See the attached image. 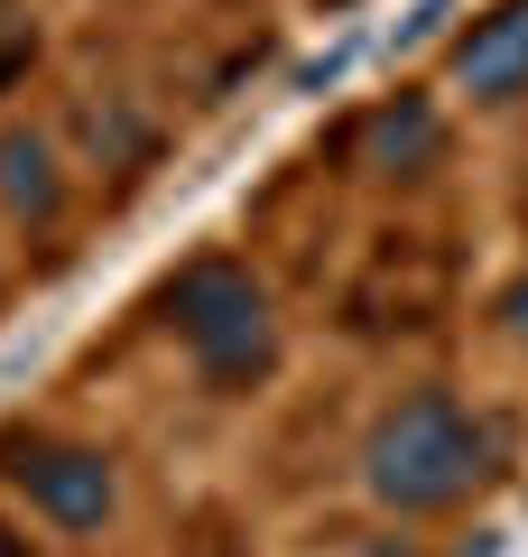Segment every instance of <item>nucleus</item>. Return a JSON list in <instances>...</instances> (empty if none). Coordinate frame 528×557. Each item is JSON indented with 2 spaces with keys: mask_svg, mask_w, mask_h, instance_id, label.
<instances>
[{
  "mask_svg": "<svg viewBox=\"0 0 528 557\" xmlns=\"http://www.w3.org/2000/svg\"><path fill=\"white\" fill-rule=\"evenodd\" d=\"M362 557H408V548H399V539H380V548H362Z\"/></svg>",
  "mask_w": 528,
  "mask_h": 557,
  "instance_id": "9b49d317",
  "label": "nucleus"
},
{
  "mask_svg": "<svg viewBox=\"0 0 528 557\" xmlns=\"http://www.w3.org/2000/svg\"><path fill=\"white\" fill-rule=\"evenodd\" d=\"M482 474H491V428L454 391H408L399 409H380L372 437H362V493H372L380 511H399V520L454 511Z\"/></svg>",
  "mask_w": 528,
  "mask_h": 557,
  "instance_id": "f257e3e1",
  "label": "nucleus"
},
{
  "mask_svg": "<svg viewBox=\"0 0 528 557\" xmlns=\"http://www.w3.org/2000/svg\"><path fill=\"white\" fill-rule=\"evenodd\" d=\"M0 557H38V548H28V539H20V530H0Z\"/></svg>",
  "mask_w": 528,
  "mask_h": 557,
  "instance_id": "9d476101",
  "label": "nucleus"
},
{
  "mask_svg": "<svg viewBox=\"0 0 528 557\" xmlns=\"http://www.w3.org/2000/svg\"><path fill=\"white\" fill-rule=\"evenodd\" d=\"M10 483H20L28 511H47L56 530H102V520H112V502H121L112 456H102V446H65V437L10 446Z\"/></svg>",
  "mask_w": 528,
  "mask_h": 557,
  "instance_id": "7ed1b4c3",
  "label": "nucleus"
},
{
  "mask_svg": "<svg viewBox=\"0 0 528 557\" xmlns=\"http://www.w3.org/2000/svg\"><path fill=\"white\" fill-rule=\"evenodd\" d=\"M352 159L380 168V177H417V168L445 159V112H436L427 94H390V102H372V112L352 121Z\"/></svg>",
  "mask_w": 528,
  "mask_h": 557,
  "instance_id": "39448f33",
  "label": "nucleus"
},
{
  "mask_svg": "<svg viewBox=\"0 0 528 557\" xmlns=\"http://www.w3.org/2000/svg\"><path fill=\"white\" fill-rule=\"evenodd\" d=\"M0 205L20 223H56L65 177H56V149H47L38 131H0Z\"/></svg>",
  "mask_w": 528,
  "mask_h": 557,
  "instance_id": "423d86ee",
  "label": "nucleus"
},
{
  "mask_svg": "<svg viewBox=\"0 0 528 557\" xmlns=\"http://www.w3.org/2000/svg\"><path fill=\"white\" fill-rule=\"evenodd\" d=\"M167 325H176V344L196 354V372L223 381V391H251V381L278 372L269 288H260L241 260H186V270L167 278Z\"/></svg>",
  "mask_w": 528,
  "mask_h": 557,
  "instance_id": "f03ea898",
  "label": "nucleus"
},
{
  "mask_svg": "<svg viewBox=\"0 0 528 557\" xmlns=\"http://www.w3.org/2000/svg\"><path fill=\"white\" fill-rule=\"evenodd\" d=\"M28 57H38V38H28V28H10V38H0V84H20Z\"/></svg>",
  "mask_w": 528,
  "mask_h": 557,
  "instance_id": "6e6552de",
  "label": "nucleus"
},
{
  "mask_svg": "<svg viewBox=\"0 0 528 557\" xmlns=\"http://www.w3.org/2000/svg\"><path fill=\"white\" fill-rule=\"evenodd\" d=\"M445 75H454V94H473V102H519L528 94V0H491L482 20L454 38Z\"/></svg>",
  "mask_w": 528,
  "mask_h": 557,
  "instance_id": "20e7f679",
  "label": "nucleus"
},
{
  "mask_svg": "<svg viewBox=\"0 0 528 557\" xmlns=\"http://www.w3.org/2000/svg\"><path fill=\"white\" fill-rule=\"evenodd\" d=\"M501 325H510V335L528 344V270H519V278H510V288H501Z\"/></svg>",
  "mask_w": 528,
  "mask_h": 557,
  "instance_id": "1a4fd4ad",
  "label": "nucleus"
},
{
  "mask_svg": "<svg viewBox=\"0 0 528 557\" xmlns=\"http://www.w3.org/2000/svg\"><path fill=\"white\" fill-rule=\"evenodd\" d=\"M84 139H93L102 159H121V168H139V159H149V121H139V112H121V102L84 112Z\"/></svg>",
  "mask_w": 528,
  "mask_h": 557,
  "instance_id": "0eeeda50",
  "label": "nucleus"
}]
</instances>
